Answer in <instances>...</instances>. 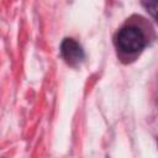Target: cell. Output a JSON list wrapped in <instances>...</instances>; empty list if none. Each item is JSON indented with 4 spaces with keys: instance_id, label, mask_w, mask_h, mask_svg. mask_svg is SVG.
I'll return each mask as SVG.
<instances>
[{
    "instance_id": "cell-1",
    "label": "cell",
    "mask_w": 158,
    "mask_h": 158,
    "mask_svg": "<svg viewBox=\"0 0 158 158\" xmlns=\"http://www.w3.org/2000/svg\"><path fill=\"white\" fill-rule=\"evenodd\" d=\"M149 38L144 27L137 22H125L114 36V46L120 58L135 59L148 46Z\"/></svg>"
},
{
    "instance_id": "cell-2",
    "label": "cell",
    "mask_w": 158,
    "mask_h": 158,
    "mask_svg": "<svg viewBox=\"0 0 158 158\" xmlns=\"http://www.w3.org/2000/svg\"><path fill=\"white\" fill-rule=\"evenodd\" d=\"M59 53L65 64L72 68L79 67L85 60L84 48L78 41H75L72 37H65L62 40L59 46Z\"/></svg>"
},
{
    "instance_id": "cell-3",
    "label": "cell",
    "mask_w": 158,
    "mask_h": 158,
    "mask_svg": "<svg viewBox=\"0 0 158 158\" xmlns=\"http://www.w3.org/2000/svg\"><path fill=\"white\" fill-rule=\"evenodd\" d=\"M142 5L146 7V10L152 15L153 20L156 21V12H157L158 2H157V1H142Z\"/></svg>"
}]
</instances>
